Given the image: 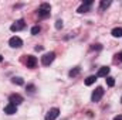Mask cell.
<instances>
[{
	"instance_id": "10",
	"label": "cell",
	"mask_w": 122,
	"mask_h": 120,
	"mask_svg": "<svg viewBox=\"0 0 122 120\" xmlns=\"http://www.w3.org/2000/svg\"><path fill=\"white\" fill-rule=\"evenodd\" d=\"M17 112V106H14V105H11V103H9L6 107H4V113L6 115H14Z\"/></svg>"
},
{
	"instance_id": "16",
	"label": "cell",
	"mask_w": 122,
	"mask_h": 120,
	"mask_svg": "<svg viewBox=\"0 0 122 120\" xmlns=\"http://www.w3.org/2000/svg\"><path fill=\"white\" fill-rule=\"evenodd\" d=\"M78 74H80V68H74V69H71V71H70V74H68V75H70L71 78H74V76H77Z\"/></svg>"
},
{
	"instance_id": "12",
	"label": "cell",
	"mask_w": 122,
	"mask_h": 120,
	"mask_svg": "<svg viewBox=\"0 0 122 120\" xmlns=\"http://www.w3.org/2000/svg\"><path fill=\"white\" fill-rule=\"evenodd\" d=\"M112 37H115V38H119V37H122V28L121 27H117V28H114L112 30Z\"/></svg>"
},
{
	"instance_id": "1",
	"label": "cell",
	"mask_w": 122,
	"mask_h": 120,
	"mask_svg": "<svg viewBox=\"0 0 122 120\" xmlns=\"http://www.w3.org/2000/svg\"><path fill=\"white\" fill-rule=\"evenodd\" d=\"M50 11H51V6L48 4V3H43L40 7H38V17H41V18H46V17H48L50 16Z\"/></svg>"
},
{
	"instance_id": "5",
	"label": "cell",
	"mask_w": 122,
	"mask_h": 120,
	"mask_svg": "<svg viewBox=\"0 0 122 120\" xmlns=\"http://www.w3.org/2000/svg\"><path fill=\"white\" fill-rule=\"evenodd\" d=\"M58 115H60V110L57 109V107H53V109H50L48 112H47V115H46V120H56L58 117Z\"/></svg>"
},
{
	"instance_id": "8",
	"label": "cell",
	"mask_w": 122,
	"mask_h": 120,
	"mask_svg": "<svg viewBox=\"0 0 122 120\" xmlns=\"http://www.w3.org/2000/svg\"><path fill=\"white\" fill-rule=\"evenodd\" d=\"M91 4H92V0H85V1L78 7V13H87V11H90Z\"/></svg>"
},
{
	"instance_id": "9",
	"label": "cell",
	"mask_w": 122,
	"mask_h": 120,
	"mask_svg": "<svg viewBox=\"0 0 122 120\" xmlns=\"http://www.w3.org/2000/svg\"><path fill=\"white\" fill-rule=\"evenodd\" d=\"M108 74H109V66H102V68H99V71H98V74H97V78H98V76H99V78H107Z\"/></svg>"
},
{
	"instance_id": "4",
	"label": "cell",
	"mask_w": 122,
	"mask_h": 120,
	"mask_svg": "<svg viewBox=\"0 0 122 120\" xmlns=\"http://www.w3.org/2000/svg\"><path fill=\"white\" fill-rule=\"evenodd\" d=\"M9 102H10L11 105L17 106V105H20V103L23 102V96H21V95H19V93H13V95H10V96H9Z\"/></svg>"
},
{
	"instance_id": "24",
	"label": "cell",
	"mask_w": 122,
	"mask_h": 120,
	"mask_svg": "<svg viewBox=\"0 0 122 120\" xmlns=\"http://www.w3.org/2000/svg\"><path fill=\"white\" fill-rule=\"evenodd\" d=\"M121 103H122V97H121Z\"/></svg>"
},
{
	"instance_id": "13",
	"label": "cell",
	"mask_w": 122,
	"mask_h": 120,
	"mask_svg": "<svg viewBox=\"0 0 122 120\" xmlns=\"http://www.w3.org/2000/svg\"><path fill=\"white\" fill-rule=\"evenodd\" d=\"M111 6V0H102L101 1V4H99V7H101V10H105L107 7H109Z\"/></svg>"
},
{
	"instance_id": "3",
	"label": "cell",
	"mask_w": 122,
	"mask_h": 120,
	"mask_svg": "<svg viewBox=\"0 0 122 120\" xmlns=\"http://www.w3.org/2000/svg\"><path fill=\"white\" fill-rule=\"evenodd\" d=\"M102 96H104V88H101V86H98L97 89H95L94 92H92L91 100H92V102H99Z\"/></svg>"
},
{
	"instance_id": "7",
	"label": "cell",
	"mask_w": 122,
	"mask_h": 120,
	"mask_svg": "<svg viewBox=\"0 0 122 120\" xmlns=\"http://www.w3.org/2000/svg\"><path fill=\"white\" fill-rule=\"evenodd\" d=\"M24 27H26V23H24V20H17L16 23H13V24H11L10 30H11V31H21Z\"/></svg>"
},
{
	"instance_id": "23",
	"label": "cell",
	"mask_w": 122,
	"mask_h": 120,
	"mask_svg": "<svg viewBox=\"0 0 122 120\" xmlns=\"http://www.w3.org/2000/svg\"><path fill=\"white\" fill-rule=\"evenodd\" d=\"M1 61H3V57H1V55H0V62H1Z\"/></svg>"
},
{
	"instance_id": "17",
	"label": "cell",
	"mask_w": 122,
	"mask_h": 120,
	"mask_svg": "<svg viewBox=\"0 0 122 120\" xmlns=\"http://www.w3.org/2000/svg\"><path fill=\"white\" fill-rule=\"evenodd\" d=\"M107 85L108 86H114L115 85V79L112 76H107Z\"/></svg>"
},
{
	"instance_id": "19",
	"label": "cell",
	"mask_w": 122,
	"mask_h": 120,
	"mask_svg": "<svg viewBox=\"0 0 122 120\" xmlns=\"http://www.w3.org/2000/svg\"><path fill=\"white\" fill-rule=\"evenodd\" d=\"M61 27H62V21H61V20H57V23H56V28L60 30Z\"/></svg>"
},
{
	"instance_id": "2",
	"label": "cell",
	"mask_w": 122,
	"mask_h": 120,
	"mask_svg": "<svg viewBox=\"0 0 122 120\" xmlns=\"http://www.w3.org/2000/svg\"><path fill=\"white\" fill-rule=\"evenodd\" d=\"M56 58V54L54 52H47V54H44L43 57H41V64L44 65V66H48Z\"/></svg>"
},
{
	"instance_id": "18",
	"label": "cell",
	"mask_w": 122,
	"mask_h": 120,
	"mask_svg": "<svg viewBox=\"0 0 122 120\" xmlns=\"http://www.w3.org/2000/svg\"><path fill=\"white\" fill-rule=\"evenodd\" d=\"M40 30H41V28H40L38 26H34V27L31 28V34H33V35H37V34L40 32Z\"/></svg>"
},
{
	"instance_id": "6",
	"label": "cell",
	"mask_w": 122,
	"mask_h": 120,
	"mask_svg": "<svg viewBox=\"0 0 122 120\" xmlns=\"http://www.w3.org/2000/svg\"><path fill=\"white\" fill-rule=\"evenodd\" d=\"M9 44H10L11 48H20V47L23 45V40H21L20 37H11V38L9 40Z\"/></svg>"
},
{
	"instance_id": "14",
	"label": "cell",
	"mask_w": 122,
	"mask_h": 120,
	"mask_svg": "<svg viewBox=\"0 0 122 120\" xmlns=\"http://www.w3.org/2000/svg\"><path fill=\"white\" fill-rule=\"evenodd\" d=\"M95 81H97V76L91 75V76H88V78L85 79V85H87V86H90V85H92V83H94Z\"/></svg>"
},
{
	"instance_id": "20",
	"label": "cell",
	"mask_w": 122,
	"mask_h": 120,
	"mask_svg": "<svg viewBox=\"0 0 122 120\" xmlns=\"http://www.w3.org/2000/svg\"><path fill=\"white\" fill-rule=\"evenodd\" d=\"M117 60H118V61H121V62H122V51L119 52V54H118V55H117Z\"/></svg>"
},
{
	"instance_id": "15",
	"label": "cell",
	"mask_w": 122,
	"mask_h": 120,
	"mask_svg": "<svg viewBox=\"0 0 122 120\" xmlns=\"http://www.w3.org/2000/svg\"><path fill=\"white\" fill-rule=\"evenodd\" d=\"M11 82L16 83V85H23V83H24V81H23L21 78H19V76H14V78L11 79Z\"/></svg>"
},
{
	"instance_id": "21",
	"label": "cell",
	"mask_w": 122,
	"mask_h": 120,
	"mask_svg": "<svg viewBox=\"0 0 122 120\" xmlns=\"http://www.w3.org/2000/svg\"><path fill=\"white\" fill-rule=\"evenodd\" d=\"M114 120H122V115H118V116H115Z\"/></svg>"
},
{
	"instance_id": "11",
	"label": "cell",
	"mask_w": 122,
	"mask_h": 120,
	"mask_svg": "<svg viewBox=\"0 0 122 120\" xmlns=\"http://www.w3.org/2000/svg\"><path fill=\"white\" fill-rule=\"evenodd\" d=\"M26 64H27V68H34V66H36V64H37V58H36V57H33V55H29Z\"/></svg>"
},
{
	"instance_id": "22",
	"label": "cell",
	"mask_w": 122,
	"mask_h": 120,
	"mask_svg": "<svg viewBox=\"0 0 122 120\" xmlns=\"http://www.w3.org/2000/svg\"><path fill=\"white\" fill-rule=\"evenodd\" d=\"M27 89L30 90V92H33V90H34V86H33V85H29V86H27Z\"/></svg>"
}]
</instances>
